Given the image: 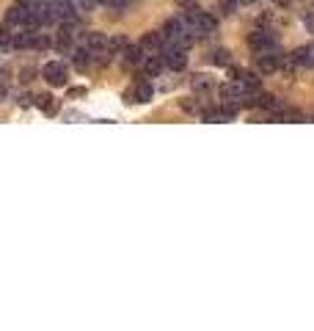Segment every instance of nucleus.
Listing matches in <instances>:
<instances>
[{"mask_svg":"<svg viewBox=\"0 0 314 331\" xmlns=\"http://www.w3.org/2000/svg\"><path fill=\"white\" fill-rule=\"evenodd\" d=\"M163 64H166L168 69L179 72L188 66V53H185L182 47H177V44H166V50H163Z\"/></svg>","mask_w":314,"mask_h":331,"instance_id":"2","label":"nucleus"},{"mask_svg":"<svg viewBox=\"0 0 314 331\" xmlns=\"http://www.w3.org/2000/svg\"><path fill=\"white\" fill-rule=\"evenodd\" d=\"M141 66H143V75H146V77H157L166 64H163V55H149L146 53V55H143V61H141Z\"/></svg>","mask_w":314,"mask_h":331,"instance_id":"7","label":"nucleus"},{"mask_svg":"<svg viewBox=\"0 0 314 331\" xmlns=\"http://www.w3.org/2000/svg\"><path fill=\"white\" fill-rule=\"evenodd\" d=\"M306 25H309V28L314 30V17H306Z\"/></svg>","mask_w":314,"mask_h":331,"instance_id":"20","label":"nucleus"},{"mask_svg":"<svg viewBox=\"0 0 314 331\" xmlns=\"http://www.w3.org/2000/svg\"><path fill=\"white\" fill-rule=\"evenodd\" d=\"M42 75H44V80H47L50 86H66V66L58 64V61H50V64H44Z\"/></svg>","mask_w":314,"mask_h":331,"instance_id":"4","label":"nucleus"},{"mask_svg":"<svg viewBox=\"0 0 314 331\" xmlns=\"http://www.w3.org/2000/svg\"><path fill=\"white\" fill-rule=\"evenodd\" d=\"M190 86H193V91H209L212 89V80L207 75H193L190 77Z\"/></svg>","mask_w":314,"mask_h":331,"instance_id":"12","label":"nucleus"},{"mask_svg":"<svg viewBox=\"0 0 314 331\" xmlns=\"http://www.w3.org/2000/svg\"><path fill=\"white\" fill-rule=\"evenodd\" d=\"M19 6H25V8H33V6H42L44 0H17Z\"/></svg>","mask_w":314,"mask_h":331,"instance_id":"16","label":"nucleus"},{"mask_svg":"<svg viewBox=\"0 0 314 331\" xmlns=\"http://www.w3.org/2000/svg\"><path fill=\"white\" fill-rule=\"evenodd\" d=\"M306 64L314 66V44H309V47H306Z\"/></svg>","mask_w":314,"mask_h":331,"instance_id":"17","label":"nucleus"},{"mask_svg":"<svg viewBox=\"0 0 314 331\" xmlns=\"http://www.w3.org/2000/svg\"><path fill=\"white\" fill-rule=\"evenodd\" d=\"M152 94H154L152 83H149V80H135V83H132V89H127L124 100L127 102H149V100H152Z\"/></svg>","mask_w":314,"mask_h":331,"instance_id":"3","label":"nucleus"},{"mask_svg":"<svg viewBox=\"0 0 314 331\" xmlns=\"http://www.w3.org/2000/svg\"><path fill=\"white\" fill-rule=\"evenodd\" d=\"M33 105H36V108H42L44 113H55V111H58V102H55L50 94H39V97L33 100Z\"/></svg>","mask_w":314,"mask_h":331,"instance_id":"10","label":"nucleus"},{"mask_svg":"<svg viewBox=\"0 0 314 331\" xmlns=\"http://www.w3.org/2000/svg\"><path fill=\"white\" fill-rule=\"evenodd\" d=\"M248 44L256 50V53H267V50L276 47V39H273L270 30H254V33L248 36Z\"/></svg>","mask_w":314,"mask_h":331,"instance_id":"5","label":"nucleus"},{"mask_svg":"<svg viewBox=\"0 0 314 331\" xmlns=\"http://www.w3.org/2000/svg\"><path fill=\"white\" fill-rule=\"evenodd\" d=\"M185 28L193 30V33H209V30H215V17H209V14L204 11H190L182 17Z\"/></svg>","mask_w":314,"mask_h":331,"instance_id":"1","label":"nucleus"},{"mask_svg":"<svg viewBox=\"0 0 314 331\" xmlns=\"http://www.w3.org/2000/svg\"><path fill=\"white\" fill-rule=\"evenodd\" d=\"M215 61H218V64H229V58H226L223 50H218V53H215Z\"/></svg>","mask_w":314,"mask_h":331,"instance_id":"18","label":"nucleus"},{"mask_svg":"<svg viewBox=\"0 0 314 331\" xmlns=\"http://www.w3.org/2000/svg\"><path fill=\"white\" fill-rule=\"evenodd\" d=\"M22 17H25V6H19V3L6 11V22L8 25H22Z\"/></svg>","mask_w":314,"mask_h":331,"instance_id":"11","label":"nucleus"},{"mask_svg":"<svg viewBox=\"0 0 314 331\" xmlns=\"http://www.w3.org/2000/svg\"><path fill=\"white\" fill-rule=\"evenodd\" d=\"M6 100V83H0V102Z\"/></svg>","mask_w":314,"mask_h":331,"instance_id":"19","label":"nucleus"},{"mask_svg":"<svg viewBox=\"0 0 314 331\" xmlns=\"http://www.w3.org/2000/svg\"><path fill=\"white\" fill-rule=\"evenodd\" d=\"M281 61H284V55L273 47V50H267V53H259V69L262 72H273V69H279L281 66Z\"/></svg>","mask_w":314,"mask_h":331,"instance_id":"6","label":"nucleus"},{"mask_svg":"<svg viewBox=\"0 0 314 331\" xmlns=\"http://www.w3.org/2000/svg\"><path fill=\"white\" fill-rule=\"evenodd\" d=\"M89 50H86V47H80V50H75V53H72V61H75V66H86V64H89Z\"/></svg>","mask_w":314,"mask_h":331,"instance_id":"14","label":"nucleus"},{"mask_svg":"<svg viewBox=\"0 0 314 331\" xmlns=\"http://www.w3.org/2000/svg\"><path fill=\"white\" fill-rule=\"evenodd\" d=\"M143 55H146V50H143V47H130V44H127V47L121 50V58H124V64H141Z\"/></svg>","mask_w":314,"mask_h":331,"instance_id":"9","label":"nucleus"},{"mask_svg":"<svg viewBox=\"0 0 314 331\" xmlns=\"http://www.w3.org/2000/svg\"><path fill=\"white\" fill-rule=\"evenodd\" d=\"M276 3H281V6H287V0H276Z\"/></svg>","mask_w":314,"mask_h":331,"instance_id":"21","label":"nucleus"},{"mask_svg":"<svg viewBox=\"0 0 314 331\" xmlns=\"http://www.w3.org/2000/svg\"><path fill=\"white\" fill-rule=\"evenodd\" d=\"M141 47H143V50H157V47H163V36H160V33H149V36H143Z\"/></svg>","mask_w":314,"mask_h":331,"instance_id":"13","label":"nucleus"},{"mask_svg":"<svg viewBox=\"0 0 314 331\" xmlns=\"http://www.w3.org/2000/svg\"><path fill=\"white\" fill-rule=\"evenodd\" d=\"M83 44L89 53H105L107 50V36L102 33H83Z\"/></svg>","mask_w":314,"mask_h":331,"instance_id":"8","label":"nucleus"},{"mask_svg":"<svg viewBox=\"0 0 314 331\" xmlns=\"http://www.w3.org/2000/svg\"><path fill=\"white\" fill-rule=\"evenodd\" d=\"M107 47H113V50H124V47H127V39H124V36H116V39H107Z\"/></svg>","mask_w":314,"mask_h":331,"instance_id":"15","label":"nucleus"}]
</instances>
